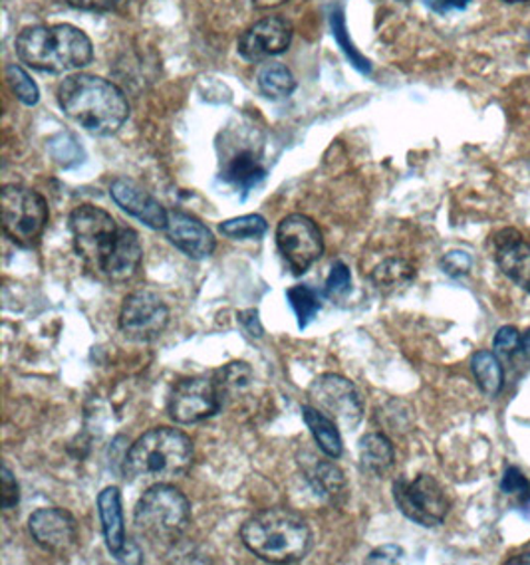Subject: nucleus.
I'll return each mask as SVG.
<instances>
[{
	"label": "nucleus",
	"mask_w": 530,
	"mask_h": 565,
	"mask_svg": "<svg viewBox=\"0 0 530 565\" xmlns=\"http://www.w3.org/2000/svg\"><path fill=\"white\" fill-rule=\"evenodd\" d=\"M471 256L463 250H452L442 258L443 273L449 274L452 278H459L471 270Z\"/></svg>",
	"instance_id": "33"
},
{
	"label": "nucleus",
	"mask_w": 530,
	"mask_h": 565,
	"mask_svg": "<svg viewBox=\"0 0 530 565\" xmlns=\"http://www.w3.org/2000/svg\"><path fill=\"white\" fill-rule=\"evenodd\" d=\"M529 44H530V30H529Z\"/></svg>",
	"instance_id": "44"
},
{
	"label": "nucleus",
	"mask_w": 530,
	"mask_h": 565,
	"mask_svg": "<svg viewBox=\"0 0 530 565\" xmlns=\"http://www.w3.org/2000/svg\"><path fill=\"white\" fill-rule=\"evenodd\" d=\"M134 524L139 536L146 537L151 546H176L191 524V504L169 482L151 484L136 504Z\"/></svg>",
	"instance_id": "6"
},
{
	"label": "nucleus",
	"mask_w": 530,
	"mask_h": 565,
	"mask_svg": "<svg viewBox=\"0 0 530 565\" xmlns=\"http://www.w3.org/2000/svg\"><path fill=\"white\" fill-rule=\"evenodd\" d=\"M427 9L437 12V14H449L455 10H465L469 7L471 0H423Z\"/></svg>",
	"instance_id": "38"
},
{
	"label": "nucleus",
	"mask_w": 530,
	"mask_h": 565,
	"mask_svg": "<svg viewBox=\"0 0 530 565\" xmlns=\"http://www.w3.org/2000/svg\"><path fill=\"white\" fill-rule=\"evenodd\" d=\"M20 488L9 467H2V510H14L19 507Z\"/></svg>",
	"instance_id": "34"
},
{
	"label": "nucleus",
	"mask_w": 530,
	"mask_h": 565,
	"mask_svg": "<svg viewBox=\"0 0 530 565\" xmlns=\"http://www.w3.org/2000/svg\"><path fill=\"white\" fill-rule=\"evenodd\" d=\"M370 278H372L373 286L378 290L393 292V290L412 282L415 278V268L405 258H388V260H383L382 264H378L373 268Z\"/></svg>",
	"instance_id": "23"
},
{
	"label": "nucleus",
	"mask_w": 530,
	"mask_h": 565,
	"mask_svg": "<svg viewBox=\"0 0 530 565\" xmlns=\"http://www.w3.org/2000/svg\"><path fill=\"white\" fill-rule=\"evenodd\" d=\"M256 84L268 99H285L293 96L296 79L293 72L280 62H268L256 72Z\"/></svg>",
	"instance_id": "22"
},
{
	"label": "nucleus",
	"mask_w": 530,
	"mask_h": 565,
	"mask_svg": "<svg viewBox=\"0 0 530 565\" xmlns=\"http://www.w3.org/2000/svg\"><path fill=\"white\" fill-rule=\"evenodd\" d=\"M286 298L298 318V328H303V330L315 320L316 313L320 312V308H322L320 296L310 286H293L286 292Z\"/></svg>",
	"instance_id": "25"
},
{
	"label": "nucleus",
	"mask_w": 530,
	"mask_h": 565,
	"mask_svg": "<svg viewBox=\"0 0 530 565\" xmlns=\"http://www.w3.org/2000/svg\"><path fill=\"white\" fill-rule=\"evenodd\" d=\"M168 303L159 298V294L151 290H136L124 300L119 312V330L128 340L149 343L161 338L168 330Z\"/></svg>",
	"instance_id": "11"
},
{
	"label": "nucleus",
	"mask_w": 530,
	"mask_h": 565,
	"mask_svg": "<svg viewBox=\"0 0 530 565\" xmlns=\"http://www.w3.org/2000/svg\"><path fill=\"white\" fill-rule=\"evenodd\" d=\"M312 487L322 494V497L336 500L340 494H344L346 490V478L342 475V470L336 467L335 462H328V460H320L316 465L312 475Z\"/></svg>",
	"instance_id": "26"
},
{
	"label": "nucleus",
	"mask_w": 530,
	"mask_h": 565,
	"mask_svg": "<svg viewBox=\"0 0 530 565\" xmlns=\"http://www.w3.org/2000/svg\"><path fill=\"white\" fill-rule=\"evenodd\" d=\"M32 540L44 552L66 556L78 546V522L64 508H40L29 518Z\"/></svg>",
	"instance_id": "13"
},
{
	"label": "nucleus",
	"mask_w": 530,
	"mask_h": 565,
	"mask_svg": "<svg viewBox=\"0 0 530 565\" xmlns=\"http://www.w3.org/2000/svg\"><path fill=\"white\" fill-rule=\"evenodd\" d=\"M403 557V550L400 546H393V544H388V546L378 547V550H373L372 554L368 556V564H395V562H400Z\"/></svg>",
	"instance_id": "37"
},
{
	"label": "nucleus",
	"mask_w": 530,
	"mask_h": 565,
	"mask_svg": "<svg viewBox=\"0 0 530 565\" xmlns=\"http://www.w3.org/2000/svg\"><path fill=\"white\" fill-rule=\"evenodd\" d=\"M501 490L507 497H512L519 504H530V484L519 468H507L501 480Z\"/></svg>",
	"instance_id": "31"
},
{
	"label": "nucleus",
	"mask_w": 530,
	"mask_h": 565,
	"mask_svg": "<svg viewBox=\"0 0 530 565\" xmlns=\"http://www.w3.org/2000/svg\"><path fill=\"white\" fill-rule=\"evenodd\" d=\"M352 290V274L350 268L344 263L332 264V270L328 274V280H326V296L328 298H344L346 294Z\"/></svg>",
	"instance_id": "32"
},
{
	"label": "nucleus",
	"mask_w": 530,
	"mask_h": 565,
	"mask_svg": "<svg viewBox=\"0 0 530 565\" xmlns=\"http://www.w3.org/2000/svg\"><path fill=\"white\" fill-rule=\"evenodd\" d=\"M14 46L26 66L50 74L86 68L94 58L88 34L72 24L29 26L20 32Z\"/></svg>",
	"instance_id": "4"
},
{
	"label": "nucleus",
	"mask_w": 530,
	"mask_h": 565,
	"mask_svg": "<svg viewBox=\"0 0 530 565\" xmlns=\"http://www.w3.org/2000/svg\"><path fill=\"white\" fill-rule=\"evenodd\" d=\"M306 427L312 433L320 450L328 458H340L344 452V443L340 437V427L336 420L330 419L322 411L316 409L312 405L303 407Z\"/></svg>",
	"instance_id": "20"
},
{
	"label": "nucleus",
	"mask_w": 530,
	"mask_h": 565,
	"mask_svg": "<svg viewBox=\"0 0 530 565\" xmlns=\"http://www.w3.org/2000/svg\"><path fill=\"white\" fill-rule=\"evenodd\" d=\"M276 246L288 268L300 276L325 254V238L310 216L288 215L276 226Z\"/></svg>",
	"instance_id": "10"
},
{
	"label": "nucleus",
	"mask_w": 530,
	"mask_h": 565,
	"mask_svg": "<svg viewBox=\"0 0 530 565\" xmlns=\"http://www.w3.org/2000/svg\"><path fill=\"white\" fill-rule=\"evenodd\" d=\"M308 401L338 423L340 429H358L363 419V401L352 381L338 373L318 375L308 387Z\"/></svg>",
	"instance_id": "9"
},
{
	"label": "nucleus",
	"mask_w": 530,
	"mask_h": 565,
	"mask_svg": "<svg viewBox=\"0 0 530 565\" xmlns=\"http://www.w3.org/2000/svg\"><path fill=\"white\" fill-rule=\"evenodd\" d=\"M505 2H529V0H505Z\"/></svg>",
	"instance_id": "43"
},
{
	"label": "nucleus",
	"mask_w": 530,
	"mask_h": 565,
	"mask_svg": "<svg viewBox=\"0 0 530 565\" xmlns=\"http://www.w3.org/2000/svg\"><path fill=\"white\" fill-rule=\"evenodd\" d=\"M521 341L522 335L519 333L517 328H512V326H502L501 330L497 332L495 335V350L501 351V353H507V355H511L515 351L521 350Z\"/></svg>",
	"instance_id": "35"
},
{
	"label": "nucleus",
	"mask_w": 530,
	"mask_h": 565,
	"mask_svg": "<svg viewBox=\"0 0 530 565\" xmlns=\"http://www.w3.org/2000/svg\"><path fill=\"white\" fill-rule=\"evenodd\" d=\"M62 111L94 136H114L129 117L126 94L109 79L72 74L59 86Z\"/></svg>",
	"instance_id": "2"
},
{
	"label": "nucleus",
	"mask_w": 530,
	"mask_h": 565,
	"mask_svg": "<svg viewBox=\"0 0 530 565\" xmlns=\"http://www.w3.org/2000/svg\"><path fill=\"white\" fill-rule=\"evenodd\" d=\"M521 350L530 358V330L522 335Z\"/></svg>",
	"instance_id": "42"
},
{
	"label": "nucleus",
	"mask_w": 530,
	"mask_h": 565,
	"mask_svg": "<svg viewBox=\"0 0 530 565\" xmlns=\"http://www.w3.org/2000/svg\"><path fill=\"white\" fill-rule=\"evenodd\" d=\"M360 462L365 472L382 477L395 460V450H393L392 440L388 439L382 433H368L360 439Z\"/></svg>",
	"instance_id": "21"
},
{
	"label": "nucleus",
	"mask_w": 530,
	"mask_h": 565,
	"mask_svg": "<svg viewBox=\"0 0 530 565\" xmlns=\"http://www.w3.org/2000/svg\"><path fill=\"white\" fill-rule=\"evenodd\" d=\"M332 34H335L336 42H338V46L344 50L346 56L350 60V64H352L353 68L360 70L362 74H372V64H370V60L362 56L356 46L352 44V40L348 36V29H346V19L344 12L342 10H336L332 12Z\"/></svg>",
	"instance_id": "28"
},
{
	"label": "nucleus",
	"mask_w": 530,
	"mask_h": 565,
	"mask_svg": "<svg viewBox=\"0 0 530 565\" xmlns=\"http://www.w3.org/2000/svg\"><path fill=\"white\" fill-rule=\"evenodd\" d=\"M109 196L116 205L126 211L129 216L138 218L139 223L153 228V231H166L168 226L169 211L159 203L156 196L148 193L144 186L136 181L118 177L109 185Z\"/></svg>",
	"instance_id": "15"
},
{
	"label": "nucleus",
	"mask_w": 530,
	"mask_h": 565,
	"mask_svg": "<svg viewBox=\"0 0 530 565\" xmlns=\"http://www.w3.org/2000/svg\"><path fill=\"white\" fill-rule=\"evenodd\" d=\"M495 260L502 274L530 294V243L517 228H505L495 236Z\"/></svg>",
	"instance_id": "18"
},
{
	"label": "nucleus",
	"mask_w": 530,
	"mask_h": 565,
	"mask_svg": "<svg viewBox=\"0 0 530 565\" xmlns=\"http://www.w3.org/2000/svg\"><path fill=\"white\" fill-rule=\"evenodd\" d=\"M246 550L268 564H296L305 559L312 534L305 518L295 510L266 508L241 527Z\"/></svg>",
	"instance_id": "3"
},
{
	"label": "nucleus",
	"mask_w": 530,
	"mask_h": 565,
	"mask_svg": "<svg viewBox=\"0 0 530 565\" xmlns=\"http://www.w3.org/2000/svg\"><path fill=\"white\" fill-rule=\"evenodd\" d=\"M471 370L477 385L487 397H497L501 393L505 373H502L501 363L491 351H477L473 355Z\"/></svg>",
	"instance_id": "24"
},
{
	"label": "nucleus",
	"mask_w": 530,
	"mask_h": 565,
	"mask_svg": "<svg viewBox=\"0 0 530 565\" xmlns=\"http://www.w3.org/2000/svg\"><path fill=\"white\" fill-rule=\"evenodd\" d=\"M215 383L221 397L241 393L253 385V371L248 370L246 363H229L225 370L219 371Z\"/></svg>",
	"instance_id": "29"
},
{
	"label": "nucleus",
	"mask_w": 530,
	"mask_h": 565,
	"mask_svg": "<svg viewBox=\"0 0 530 565\" xmlns=\"http://www.w3.org/2000/svg\"><path fill=\"white\" fill-rule=\"evenodd\" d=\"M223 405L215 380L189 377L179 381L169 393L168 413L179 425H195L211 419Z\"/></svg>",
	"instance_id": "12"
},
{
	"label": "nucleus",
	"mask_w": 530,
	"mask_h": 565,
	"mask_svg": "<svg viewBox=\"0 0 530 565\" xmlns=\"http://www.w3.org/2000/svg\"><path fill=\"white\" fill-rule=\"evenodd\" d=\"M219 231L231 241H255V238L265 236L268 223H266L265 216L243 215L221 223Z\"/></svg>",
	"instance_id": "27"
},
{
	"label": "nucleus",
	"mask_w": 530,
	"mask_h": 565,
	"mask_svg": "<svg viewBox=\"0 0 530 565\" xmlns=\"http://www.w3.org/2000/svg\"><path fill=\"white\" fill-rule=\"evenodd\" d=\"M7 82H9L12 94L22 102L24 106H36L40 99L39 86L36 82L30 78L29 72L19 66V64H9L7 66Z\"/></svg>",
	"instance_id": "30"
},
{
	"label": "nucleus",
	"mask_w": 530,
	"mask_h": 565,
	"mask_svg": "<svg viewBox=\"0 0 530 565\" xmlns=\"http://www.w3.org/2000/svg\"><path fill=\"white\" fill-rule=\"evenodd\" d=\"M128 2L129 0H68L70 7L88 12H112L121 9Z\"/></svg>",
	"instance_id": "36"
},
{
	"label": "nucleus",
	"mask_w": 530,
	"mask_h": 565,
	"mask_svg": "<svg viewBox=\"0 0 530 565\" xmlns=\"http://www.w3.org/2000/svg\"><path fill=\"white\" fill-rule=\"evenodd\" d=\"M166 234L169 243L191 260H205L215 253L216 241L211 228L183 211H169Z\"/></svg>",
	"instance_id": "16"
},
{
	"label": "nucleus",
	"mask_w": 530,
	"mask_h": 565,
	"mask_svg": "<svg viewBox=\"0 0 530 565\" xmlns=\"http://www.w3.org/2000/svg\"><path fill=\"white\" fill-rule=\"evenodd\" d=\"M256 7H263V9H268V7H276V4H283L285 0H253Z\"/></svg>",
	"instance_id": "41"
},
{
	"label": "nucleus",
	"mask_w": 530,
	"mask_h": 565,
	"mask_svg": "<svg viewBox=\"0 0 530 565\" xmlns=\"http://www.w3.org/2000/svg\"><path fill=\"white\" fill-rule=\"evenodd\" d=\"M239 322L245 326L246 332L251 333L253 338H261L263 335V323L258 320V312L256 310H245L239 313Z\"/></svg>",
	"instance_id": "39"
},
{
	"label": "nucleus",
	"mask_w": 530,
	"mask_h": 565,
	"mask_svg": "<svg viewBox=\"0 0 530 565\" xmlns=\"http://www.w3.org/2000/svg\"><path fill=\"white\" fill-rule=\"evenodd\" d=\"M74 248L89 273L109 284H124L138 274L144 260L139 234L119 226L108 211L82 205L70 215Z\"/></svg>",
	"instance_id": "1"
},
{
	"label": "nucleus",
	"mask_w": 530,
	"mask_h": 565,
	"mask_svg": "<svg viewBox=\"0 0 530 565\" xmlns=\"http://www.w3.org/2000/svg\"><path fill=\"white\" fill-rule=\"evenodd\" d=\"M2 228L10 241L22 248L36 246L49 225L46 199L29 186L4 185L0 193Z\"/></svg>",
	"instance_id": "7"
},
{
	"label": "nucleus",
	"mask_w": 530,
	"mask_h": 565,
	"mask_svg": "<svg viewBox=\"0 0 530 565\" xmlns=\"http://www.w3.org/2000/svg\"><path fill=\"white\" fill-rule=\"evenodd\" d=\"M293 42V24L280 17L258 20L241 34L239 54L246 62H265L283 54Z\"/></svg>",
	"instance_id": "14"
},
{
	"label": "nucleus",
	"mask_w": 530,
	"mask_h": 565,
	"mask_svg": "<svg viewBox=\"0 0 530 565\" xmlns=\"http://www.w3.org/2000/svg\"><path fill=\"white\" fill-rule=\"evenodd\" d=\"M221 177L226 183L248 193L253 186L258 185L266 177V169L253 149H241L229 157L221 169Z\"/></svg>",
	"instance_id": "19"
},
{
	"label": "nucleus",
	"mask_w": 530,
	"mask_h": 565,
	"mask_svg": "<svg viewBox=\"0 0 530 565\" xmlns=\"http://www.w3.org/2000/svg\"><path fill=\"white\" fill-rule=\"evenodd\" d=\"M98 514L102 522V532L108 546L109 554L119 562H134L126 534V518L121 507V492L118 487L104 488L98 497Z\"/></svg>",
	"instance_id": "17"
},
{
	"label": "nucleus",
	"mask_w": 530,
	"mask_h": 565,
	"mask_svg": "<svg viewBox=\"0 0 530 565\" xmlns=\"http://www.w3.org/2000/svg\"><path fill=\"white\" fill-rule=\"evenodd\" d=\"M393 500L403 516L423 527L439 526L449 514V498L430 475H420L413 480L398 478L393 482Z\"/></svg>",
	"instance_id": "8"
},
{
	"label": "nucleus",
	"mask_w": 530,
	"mask_h": 565,
	"mask_svg": "<svg viewBox=\"0 0 530 565\" xmlns=\"http://www.w3.org/2000/svg\"><path fill=\"white\" fill-rule=\"evenodd\" d=\"M509 565H529L530 564V554H522V556L511 557L509 562H507Z\"/></svg>",
	"instance_id": "40"
},
{
	"label": "nucleus",
	"mask_w": 530,
	"mask_h": 565,
	"mask_svg": "<svg viewBox=\"0 0 530 565\" xmlns=\"http://www.w3.org/2000/svg\"><path fill=\"white\" fill-rule=\"evenodd\" d=\"M193 440L186 433L156 427L131 445L124 460V470L134 482H169L186 475L193 465Z\"/></svg>",
	"instance_id": "5"
}]
</instances>
